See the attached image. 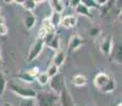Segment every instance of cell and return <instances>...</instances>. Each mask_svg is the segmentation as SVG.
<instances>
[{
	"label": "cell",
	"mask_w": 122,
	"mask_h": 106,
	"mask_svg": "<svg viewBox=\"0 0 122 106\" xmlns=\"http://www.w3.org/2000/svg\"><path fill=\"white\" fill-rule=\"evenodd\" d=\"M35 103L37 106H56L58 103V96L51 91H43L36 95Z\"/></svg>",
	"instance_id": "obj_1"
},
{
	"label": "cell",
	"mask_w": 122,
	"mask_h": 106,
	"mask_svg": "<svg viewBox=\"0 0 122 106\" xmlns=\"http://www.w3.org/2000/svg\"><path fill=\"white\" fill-rule=\"evenodd\" d=\"M10 90L15 93L16 96H20L21 99H35L37 95V92L33 88L22 86V85H18L14 83V82H12L10 84Z\"/></svg>",
	"instance_id": "obj_2"
},
{
	"label": "cell",
	"mask_w": 122,
	"mask_h": 106,
	"mask_svg": "<svg viewBox=\"0 0 122 106\" xmlns=\"http://www.w3.org/2000/svg\"><path fill=\"white\" fill-rule=\"evenodd\" d=\"M48 85L50 86V89H51V92L55 93V95H60L62 92V90L65 88V80H64V75L62 73L58 72L55 76L51 77L49 80V83Z\"/></svg>",
	"instance_id": "obj_3"
},
{
	"label": "cell",
	"mask_w": 122,
	"mask_h": 106,
	"mask_svg": "<svg viewBox=\"0 0 122 106\" xmlns=\"http://www.w3.org/2000/svg\"><path fill=\"white\" fill-rule=\"evenodd\" d=\"M44 47H45V44L43 39H39V38L35 39V41L32 44L31 48H30L29 53H28V61L29 62H33V61L36 60L41 54V52H43Z\"/></svg>",
	"instance_id": "obj_4"
},
{
	"label": "cell",
	"mask_w": 122,
	"mask_h": 106,
	"mask_svg": "<svg viewBox=\"0 0 122 106\" xmlns=\"http://www.w3.org/2000/svg\"><path fill=\"white\" fill-rule=\"evenodd\" d=\"M52 33H55V29L53 28V25L50 23L49 21V18L46 17L43 19V23H41V27L39 29V32H38V36L37 38L39 39H44L47 35L49 34H52Z\"/></svg>",
	"instance_id": "obj_5"
},
{
	"label": "cell",
	"mask_w": 122,
	"mask_h": 106,
	"mask_svg": "<svg viewBox=\"0 0 122 106\" xmlns=\"http://www.w3.org/2000/svg\"><path fill=\"white\" fill-rule=\"evenodd\" d=\"M58 102L61 103V106H76V102L66 87L58 95Z\"/></svg>",
	"instance_id": "obj_6"
},
{
	"label": "cell",
	"mask_w": 122,
	"mask_h": 106,
	"mask_svg": "<svg viewBox=\"0 0 122 106\" xmlns=\"http://www.w3.org/2000/svg\"><path fill=\"white\" fill-rule=\"evenodd\" d=\"M86 40L82 36H80L78 34H73L70 37L69 41H68V52H73L76 51L83 44H85Z\"/></svg>",
	"instance_id": "obj_7"
},
{
	"label": "cell",
	"mask_w": 122,
	"mask_h": 106,
	"mask_svg": "<svg viewBox=\"0 0 122 106\" xmlns=\"http://www.w3.org/2000/svg\"><path fill=\"white\" fill-rule=\"evenodd\" d=\"M109 79H111V76H109L106 72H99V73H97L95 75V77H93L92 84L97 89L101 90V89L106 85V83L108 82Z\"/></svg>",
	"instance_id": "obj_8"
},
{
	"label": "cell",
	"mask_w": 122,
	"mask_h": 106,
	"mask_svg": "<svg viewBox=\"0 0 122 106\" xmlns=\"http://www.w3.org/2000/svg\"><path fill=\"white\" fill-rule=\"evenodd\" d=\"M112 49H114V46H112V36L105 37L100 44V51L104 55L108 56V55H111Z\"/></svg>",
	"instance_id": "obj_9"
},
{
	"label": "cell",
	"mask_w": 122,
	"mask_h": 106,
	"mask_svg": "<svg viewBox=\"0 0 122 106\" xmlns=\"http://www.w3.org/2000/svg\"><path fill=\"white\" fill-rule=\"evenodd\" d=\"M76 23H78V19L74 15H66L62 17L60 25L64 29H72L76 25Z\"/></svg>",
	"instance_id": "obj_10"
},
{
	"label": "cell",
	"mask_w": 122,
	"mask_h": 106,
	"mask_svg": "<svg viewBox=\"0 0 122 106\" xmlns=\"http://www.w3.org/2000/svg\"><path fill=\"white\" fill-rule=\"evenodd\" d=\"M87 83H88L87 77L84 74H81V73L74 74L71 79V84L73 85L74 87H84L87 85Z\"/></svg>",
	"instance_id": "obj_11"
},
{
	"label": "cell",
	"mask_w": 122,
	"mask_h": 106,
	"mask_svg": "<svg viewBox=\"0 0 122 106\" xmlns=\"http://www.w3.org/2000/svg\"><path fill=\"white\" fill-rule=\"evenodd\" d=\"M65 61H66V52L63 50H57L53 56L52 64L55 65L57 68H60L65 63Z\"/></svg>",
	"instance_id": "obj_12"
},
{
	"label": "cell",
	"mask_w": 122,
	"mask_h": 106,
	"mask_svg": "<svg viewBox=\"0 0 122 106\" xmlns=\"http://www.w3.org/2000/svg\"><path fill=\"white\" fill-rule=\"evenodd\" d=\"M49 4H50L52 12H54V13L62 14L63 11L65 10V2L61 1V0H51V1H49Z\"/></svg>",
	"instance_id": "obj_13"
},
{
	"label": "cell",
	"mask_w": 122,
	"mask_h": 106,
	"mask_svg": "<svg viewBox=\"0 0 122 106\" xmlns=\"http://www.w3.org/2000/svg\"><path fill=\"white\" fill-rule=\"evenodd\" d=\"M36 23V17L34 16V14L32 12H25V27L28 31L32 29Z\"/></svg>",
	"instance_id": "obj_14"
},
{
	"label": "cell",
	"mask_w": 122,
	"mask_h": 106,
	"mask_svg": "<svg viewBox=\"0 0 122 106\" xmlns=\"http://www.w3.org/2000/svg\"><path fill=\"white\" fill-rule=\"evenodd\" d=\"M76 12L79 14V15H82V16H85V17L89 18V19H92V14L90 13V11H89V9H87L85 5H84L83 3H82L81 1H80V3L76 5Z\"/></svg>",
	"instance_id": "obj_15"
},
{
	"label": "cell",
	"mask_w": 122,
	"mask_h": 106,
	"mask_svg": "<svg viewBox=\"0 0 122 106\" xmlns=\"http://www.w3.org/2000/svg\"><path fill=\"white\" fill-rule=\"evenodd\" d=\"M45 46H48L49 48L54 50L55 52L57 50H60V37H58V35L55 34L50 40L47 41L46 44H45Z\"/></svg>",
	"instance_id": "obj_16"
},
{
	"label": "cell",
	"mask_w": 122,
	"mask_h": 106,
	"mask_svg": "<svg viewBox=\"0 0 122 106\" xmlns=\"http://www.w3.org/2000/svg\"><path fill=\"white\" fill-rule=\"evenodd\" d=\"M48 18H49L50 23L53 25V28L56 29V28L60 25L61 20H62V14H57V13H54V12H51V15L49 16Z\"/></svg>",
	"instance_id": "obj_17"
},
{
	"label": "cell",
	"mask_w": 122,
	"mask_h": 106,
	"mask_svg": "<svg viewBox=\"0 0 122 106\" xmlns=\"http://www.w3.org/2000/svg\"><path fill=\"white\" fill-rule=\"evenodd\" d=\"M17 77L20 80V81H22L23 83H27V84H31L33 83L35 81V79L33 76H31L29 73L27 72V70H23V71H20L19 73L17 74Z\"/></svg>",
	"instance_id": "obj_18"
},
{
	"label": "cell",
	"mask_w": 122,
	"mask_h": 106,
	"mask_svg": "<svg viewBox=\"0 0 122 106\" xmlns=\"http://www.w3.org/2000/svg\"><path fill=\"white\" fill-rule=\"evenodd\" d=\"M115 89H116V81H115L114 77H111V79L108 80V82L106 83V85L101 89V91L104 93H111Z\"/></svg>",
	"instance_id": "obj_19"
},
{
	"label": "cell",
	"mask_w": 122,
	"mask_h": 106,
	"mask_svg": "<svg viewBox=\"0 0 122 106\" xmlns=\"http://www.w3.org/2000/svg\"><path fill=\"white\" fill-rule=\"evenodd\" d=\"M20 3H21L23 9L25 10V12H32V13H33V11L35 10V8H36L37 1H34V0H23Z\"/></svg>",
	"instance_id": "obj_20"
},
{
	"label": "cell",
	"mask_w": 122,
	"mask_h": 106,
	"mask_svg": "<svg viewBox=\"0 0 122 106\" xmlns=\"http://www.w3.org/2000/svg\"><path fill=\"white\" fill-rule=\"evenodd\" d=\"M35 79H36L37 83L41 85V86H46V85H48L50 77L47 75V73H46L45 71H41V72L38 73V75L35 77Z\"/></svg>",
	"instance_id": "obj_21"
},
{
	"label": "cell",
	"mask_w": 122,
	"mask_h": 106,
	"mask_svg": "<svg viewBox=\"0 0 122 106\" xmlns=\"http://www.w3.org/2000/svg\"><path fill=\"white\" fill-rule=\"evenodd\" d=\"M121 54H122V51H121V45H120V46H116V48L112 49L111 55L114 56V61H116L117 64H121Z\"/></svg>",
	"instance_id": "obj_22"
},
{
	"label": "cell",
	"mask_w": 122,
	"mask_h": 106,
	"mask_svg": "<svg viewBox=\"0 0 122 106\" xmlns=\"http://www.w3.org/2000/svg\"><path fill=\"white\" fill-rule=\"evenodd\" d=\"M45 72H46L47 75H48V76L51 79V77L55 76V75L58 73V68L56 67L55 65H53V64H50V65H49V67L47 68V70Z\"/></svg>",
	"instance_id": "obj_23"
},
{
	"label": "cell",
	"mask_w": 122,
	"mask_h": 106,
	"mask_svg": "<svg viewBox=\"0 0 122 106\" xmlns=\"http://www.w3.org/2000/svg\"><path fill=\"white\" fill-rule=\"evenodd\" d=\"M5 88H6V79L4 76V74L1 72V70H0V96L4 93Z\"/></svg>",
	"instance_id": "obj_24"
},
{
	"label": "cell",
	"mask_w": 122,
	"mask_h": 106,
	"mask_svg": "<svg viewBox=\"0 0 122 106\" xmlns=\"http://www.w3.org/2000/svg\"><path fill=\"white\" fill-rule=\"evenodd\" d=\"M81 2L87 9H100L97 2H96V0H81Z\"/></svg>",
	"instance_id": "obj_25"
},
{
	"label": "cell",
	"mask_w": 122,
	"mask_h": 106,
	"mask_svg": "<svg viewBox=\"0 0 122 106\" xmlns=\"http://www.w3.org/2000/svg\"><path fill=\"white\" fill-rule=\"evenodd\" d=\"M18 106H36L35 99H21Z\"/></svg>",
	"instance_id": "obj_26"
},
{
	"label": "cell",
	"mask_w": 122,
	"mask_h": 106,
	"mask_svg": "<svg viewBox=\"0 0 122 106\" xmlns=\"http://www.w3.org/2000/svg\"><path fill=\"white\" fill-rule=\"evenodd\" d=\"M27 72L29 73L31 76H33L34 79L38 75V73L41 72V70H39V68L38 67H36V66H34V67H32V68H30V69H28L27 70Z\"/></svg>",
	"instance_id": "obj_27"
},
{
	"label": "cell",
	"mask_w": 122,
	"mask_h": 106,
	"mask_svg": "<svg viewBox=\"0 0 122 106\" xmlns=\"http://www.w3.org/2000/svg\"><path fill=\"white\" fill-rule=\"evenodd\" d=\"M100 33V29L98 27H92L89 29V36L91 37H97Z\"/></svg>",
	"instance_id": "obj_28"
},
{
	"label": "cell",
	"mask_w": 122,
	"mask_h": 106,
	"mask_svg": "<svg viewBox=\"0 0 122 106\" xmlns=\"http://www.w3.org/2000/svg\"><path fill=\"white\" fill-rule=\"evenodd\" d=\"M8 32H9V29H8V27H6L5 23L0 25V36H4V35H6Z\"/></svg>",
	"instance_id": "obj_29"
},
{
	"label": "cell",
	"mask_w": 122,
	"mask_h": 106,
	"mask_svg": "<svg viewBox=\"0 0 122 106\" xmlns=\"http://www.w3.org/2000/svg\"><path fill=\"white\" fill-rule=\"evenodd\" d=\"M68 3H69L70 6H72V8H76V5L80 3V0H74V1H71V0H70Z\"/></svg>",
	"instance_id": "obj_30"
},
{
	"label": "cell",
	"mask_w": 122,
	"mask_h": 106,
	"mask_svg": "<svg viewBox=\"0 0 122 106\" xmlns=\"http://www.w3.org/2000/svg\"><path fill=\"white\" fill-rule=\"evenodd\" d=\"M0 106H14V105L11 104L10 102H1L0 103Z\"/></svg>",
	"instance_id": "obj_31"
},
{
	"label": "cell",
	"mask_w": 122,
	"mask_h": 106,
	"mask_svg": "<svg viewBox=\"0 0 122 106\" xmlns=\"http://www.w3.org/2000/svg\"><path fill=\"white\" fill-rule=\"evenodd\" d=\"M4 23V18L1 16V14H0V25H3Z\"/></svg>",
	"instance_id": "obj_32"
},
{
	"label": "cell",
	"mask_w": 122,
	"mask_h": 106,
	"mask_svg": "<svg viewBox=\"0 0 122 106\" xmlns=\"http://www.w3.org/2000/svg\"><path fill=\"white\" fill-rule=\"evenodd\" d=\"M2 65V56H1V51H0V66Z\"/></svg>",
	"instance_id": "obj_33"
},
{
	"label": "cell",
	"mask_w": 122,
	"mask_h": 106,
	"mask_svg": "<svg viewBox=\"0 0 122 106\" xmlns=\"http://www.w3.org/2000/svg\"><path fill=\"white\" fill-rule=\"evenodd\" d=\"M116 106H122V103H121V102H119V103H118V104H117Z\"/></svg>",
	"instance_id": "obj_34"
},
{
	"label": "cell",
	"mask_w": 122,
	"mask_h": 106,
	"mask_svg": "<svg viewBox=\"0 0 122 106\" xmlns=\"http://www.w3.org/2000/svg\"><path fill=\"white\" fill-rule=\"evenodd\" d=\"M0 12H1V6H0Z\"/></svg>",
	"instance_id": "obj_35"
}]
</instances>
